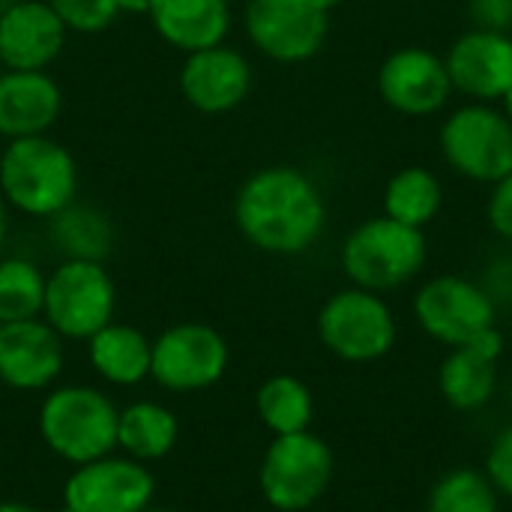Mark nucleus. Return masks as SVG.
<instances>
[{"label":"nucleus","mask_w":512,"mask_h":512,"mask_svg":"<svg viewBox=\"0 0 512 512\" xmlns=\"http://www.w3.org/2000/svg\"><path fill=\"white\" fill-rule=\"evenodd\" d=\"M240 234L261 252L300 255L318 243L327 225V201L315 180L291 165L255 171L237 192Z\"/></svg>","instance_id":"f257e3e1"},{"label":"nucleus","mask_w":512,"mask_h":512,"mask_svg":"<svg viewBox=\"0 0 512 512\" xmlns=\"http://www.w3.org/2000/svg\"><path fill=\"white\" fill-rule=\"evenodd\" d=\"M78 168L72 153L45 138H12L0 153V195L15 210L51 219L75 201Z\"/></svg>","instance_id":"f03ea898"},{"label":"nucleus","mask_w":512,"mask_h":512,"mask_svg":"<svg viewBox=\"0 0 512 512\" xmlns=\"http://www.w3.org/2000/svg\"><path fill=\"white\" fill-rule=\"evenodd\" d=\"M117 423V405L102 390L84 384L48 393L39 408V435L45 447L75 468L117 450Z\"/></svg>","instance_id":"7ed1b4c3"},{"label":"nucleus","mask_w":512,"mask_h":512,"mask_svg":"<svg viewBox=\"0 0 512 512\" xmlns=\"http://www.w3.org/2000/svg\"><path fill=\"white\" fill-rule=\"evenodd\" d=\"M426 264L423 228L402 225L390 216H375L357 225L342 246L345 276L366 291L384 294L411 282Z\"/></svg>","instance_id":"20e7f679"},{"label":"nucleus","mask_w":512,"mask_h":512,"mask_svg":"<svg viewBox=\"0 0 512 512\" xmlns=\"http://www.w3.org/2000/svg\"><path fill=\"white\" fill-rule=\"evenodd\" d=\"M117 291L102 261H63L45 282L42 321L60 339L87 342L114 321Z\"/></svg>","instance_id":"39448f33"},{"label":"nucleus","mask_w":512,"mask_h":512,"mask_svg":"<svg viewBox=\"0 0 512 512\" xmlns=\"http://www.w3.org/2000/svg\"><path fill=\"white\" fill-rule=\"evenodd\" d=\"M441 153L459 177L495 186L512 171V123L489 102H468L444 120Z\"/></svg>","instance_id":"423d86ee"},{"label":"nucleus","mask_w":512,"mask_h":512,"mask_svg":"<svg viewBox=\"0 0 512 512\" xmlns=\"http://www.w3.org/2000/svg\"><path fill=\"white\" fill-rule=\"evenodd\" d=\"M333 480V453L312 435H279L264 453L261 462V495L276 512L309 510Z\"/></svg>","instance_id":"0eeeda50"},{"label":"nucleus","mask_w":512,"mask_h":512,"mask_svg":"<svg viewBox=\"0 0 512 512\" xmlns=\"http://www.w3.org/2000/svg\"><path fill=\"white\" fill-rule=\"evenodd\" d=\"M318 336L339 360L372 363L390 354L396 342V318L375 291L354 285L333 294L321 306Z\"/></svg>","instance_id":"6e6552de"},{"label":"nucleus","mask_w":512,"mask_h":512,"mask_svg":"<svg viewBox=\"0 0 512 512\" xmlns=\"http://www.w3.org/2000/svg\"><path fill=\"white\" fill-rule=\"evenodd\" d=\"M228 342L207 324H174L153 342L150 378L171 393H198L222 381Z\"/></svg>","instance_id":"1a4fd4ad"},{"label":"nucleus","mask_w":512,"mask_h":512,"mask_svg":"<svg viewBox=\"0 0 512 512\" xmlns=\"http://www.w3.org/2000/svg\"><path fill=\"white\" fill-rule=\"evenodd\" d=\"M246 33L261 54L279 63H303L324 48L330 12L315 0H249Z\"/></svg>","instance_id":"9d476101"},{"label":"nucleus","mask_w":512,"mask_h":512,"mask_svg":"<svg viewBox=\"0 0 512 512\" xmlns=\"http://www.w3.org/2000/svg\"><path fill=\"white\" fill-rule=\"evenodd\" d=\"M414 315L432 339L459 348L495 327V300L462 276H438L417 291Z\"/></svg>","instance_id":"9b49d317"},{"label":"nucleus","mask_w":512,"mask_h":512,"mask_svg":"<svg viewBox=\"0 0 512 512\" xmlns=\"http://www.w3.org/2000/svg\"><path fill=\"white\" fill-rule=\"evenodd\" d=\"M156 480L129 456H105L78 465L63 486L69 512H144L153 504Z\"/></svg>","instance_id":"f8f14e48"},{"label":"nucleus","mask_w":512,"mask_h":512,"mask_svg":"<svg viewBox=\"0 0 512 512\" xmlns=\"http://www.w3.org/2000/svg\"><path fill=\"white\" fill-rule=\"evenodd\" d=\"M381 99L405 117H429L441 111L453 93L444 57L429 48L408 45L393 51L378 69Z\"/></svg>","instance_id":"ddd939ff"},{"label":"nucleus","mask_w":512,"mask_h":512,"mask_svg":"<svg viewBox=\"0 0 512 512\" xmlns=\"http://www.w3.org/2000/svg\"><path fill=\"white\" fill-rule=\"evenodd\" d=\"M444 66L453 90L465 93L471 102L492 105L512 87V36L471 27L450 45Z\"/></svg>","instance_id":"4468645a"},{"label":"nucleus","mask_w":512,"mask_h":512,"mask_svg":"<svg viewBox=\"0 0 512 512\" xmlns=\"http://www.w3.org/2000/svg\"><path fill=\"white\" fill-rule=\"evenodd\" d=\"M63 372V339L42 321L0 324V384L21 393L45 390Z\"/></svg>","instance_id":"2eb2a0df"},{"label":"nucleus","mask_w":512,"mask_h":512,"mask_svg":"<svg viewBox=\"0 0 512 512\" xmlns=\"http://www.w3.org/2000/svg\"><path fill=\"white\" fill-rule=\"evenodd\" d=\"M66 30L48 0H18L0 15V66L42 72L63 51Z\"/></svg>","instance_id":"dca6fc26"},{"label":"nucleus","mask_w":512,"mask_h":512,"mask_svg":"<svg viewBox=\"0 0 512 512\" xmlns=\"http://www.w3.org/2000/svg\"><path fill=\"white\" fill-rule=\"evenodd\" d=\"M252 87V66L237 51L222 45L186 54L180 72V90L186 102L204 114H225L237 108Z\"/></svg>","instance_id":"f3484780"},{"label":"nucleus","mask_w":512,"mask_h":512,"mask_svg":"<svg viewBox=\"0 0 512 512\" xmlns=\"http://www.w3.org/2000/svg\"><path fill=\"white\" fill-rule=\"evenodd\" d=\"M504 354V339L492 327L468 345H459L447 354L438 369L441 396L459 411L483 408L498 384V360Z\"/></svg>","instance_id":"a211bd4d"},{"label":"nucleus","mask_w":512,"mask_h":512,"mask_svg":"<svg viewBox=\"0 0 512 512\" xmlns=\"http://www.w3.org/2000/svg\"><path fill=\"white\" fill-rule=\"evenodd\" d=\"M63 108L57 81L42 72H0V135L30 138L45 135Z\"/></svg>","instance_id":"6ab92c4d"},{"label":"nucleus","mask_w":512,"mask_h":512,"mask_svg":"<svg viewBox=\"0 0 512 512\" xmlns=\"http://www.w3.org/2000/svg\"><path fill=\"white\" fill-rule=\"evenodd\" d=\"M147 15L156 33L186 54L222 45L231 27L228 0H150Z\"/></svg>","instance_id":"aec40b11"},{"label":"nucleus","mask_w":512,"mask_h":512,"mask_svg":"<svg viewBox=\"0 0 512 512\" xmlns=\"http://www.w3.org/2000/svg\"><path fill=\"white\" fill-rule=\"evenodd\" d=\"M90 366L99 378L117 387H135L150 378L153 342L132 324H105L96 336L87 339Z\"/></svg>","instance_id":"412c9836"},{"label":"nucleus","mask_w":512,"mask_h":512,"mask_svg":"<svg viewBox=\"0 0 512 512\" xmlns=\"http://www.w3.org/2000/svg\"><path fill=\"white\" fill-rule=\"evenodd\" d=\"M180 426L174 411L159 402H135L120 411L117 447L135 462H159L177 444Z\"/></svg>","instance_id":"4be33fe9"},{"label":"nucleus","mask_w":512,"mask_h":512,"mask_svg":"<svg viewBox=\"0 0 512 512\" xmlns=\"http://www.w3.org/2000/svg\"><path fill=\"white\" fill-rule=\"evenodd\" d=\"M441 204H444L441 180L420 165L402 168L399 174L390 177L384 189V216L411 228L429 225L438 216Z\"/></svg>","instance_id":"5701e85b"},{"label":"nucleus","mask_w":512,"mask_h":512,"mask_svg":"<svg viewBox=\"0 0 512 512\" xmlns=\"http://www.w3.org/2000/svg\"><path fill=\"white\" fill-rule=\"evenodd\" d=\"M255 408L261 423L279 438V435H297L309 432L315 402L309 387L294 375H273L261 384L255 396Z\"/></svg>","instance_id":"b1692460"},{"label":"nucleus","mask_w":512,"mask_h":512,"mask_svg":"<svg viewBox=\"0 0 512 512\" xmlns=\"http://www.w3.org/2000/svg\"><path fill=\"white\" fill-rule=\"evenodd\" d=\"M51 237L66 261H102L111 249V225L102 213L75 201L51 216Z\"/></svg>","instance_id":"393cba45"},{"label":"nucleus","mask_w":512,"mask_h":512,"mask_svg":"<svg viewBox=\"0 0 512 512\" xmlns=\"http://www.w3.org/2000/svg\"><path fill=\"white\" fill-rule=\"evenodd\" d=\"M48 276L27 258L0 261V324L42 315Z\"/></svg>","instance_id":"a878e982"},{"label":"nucleus","mask_w":512,"mask_h":512,"mask_svg":"<svg viewBox=\"0 0 512 512\" xmlns=\"http://www.w3.org/2000/svg\"><path fill=\"white\" fill-rule=\"evenodd\" d=\"M429 512H498V492L486 474L459 468L435 483Z\"/></svg>","instance_id":"bb28decb"},{"label":"nucleus","mask_w":512,"mask_h":512,"mask_svg":"<svg viewBox=\"0 0 512 512\" xmlns=\"http://www.w3.org/2000/svg\"><path fill=\"white\" fill-rule=\"evenodd\" d=\"M69 30L99 33L117 18V0H48Z\"/></svg>","instance_id":"cd10ccee"},{"label":"nucleus","mask_w":512,"mask_h":512,"mask_svg":"<svg viewBox=\"0 0 512 512\" xmlns=\"http://www.w3.org/2000/svg\"><path fill=\"white\" fill-rule=\"evenodd\" d=\"M486 477L492 480L495 492L512 498V426L495 438L486 459Z\"/></svg>","instance_id":"c85d7f7f"},{"label":"nucleus","mask_w":512,"mask_h":512,"mask_svg":"<svg viewBox=\"0 0 512 512\" xmlns=\"http://www.w3.org/2000/svg\"><path fill=\"white\" fill-rule=\"evenodd\" d=\"M486 219L498 237L512 240V171L492 186V195L486 204Z\"/></svg>","instance_id":"c756f323"},{"label":"nucleus","mask_w":512,"mask_h":512,"mask_svg":"<svg viewBox=\"0 0 512 512\" xmlns=\"http://www.w3.org/2000/svg\"><path fill=\"white\" fill-rule=\"evenodd\" d=\"M471 15L477 27L507 33L512 27V0H471Z\"/></svg>","instance_id":"7c9ffc66"},{"label":"nucleus","mask_w":512,"mask_h":512,"mask_svg":"<svg viewBox=\"0 0 512 512\" xmlns=\"http://www.w3.org/2000/svg\"><path fill=\"white\" fill-rule=\"evenodd\" d=\"M117 12H129V15L150 12V0H117Z\"/></svg>","instance_id":"2f4dec72"},{"label":"nucleus","mask_w":512,"mask_h":512,"mask_svg":"<svg viewBox=\"0 0 512 512\" xmlns=\"http://www.w3.org/2000/svg\"><path fill=\"white\" fill-rule=\"evenodd\" d=\"M0 512H39V510H36V507H30V504L6 501V504H0Z\"/></svg>","instance_id":"473e14b6"},{"label":"nucleus","mask_w":512,"mask_h":512,"mask_svg":"<svg viewBox=\"0 0 512 512\" xmlns=\"http://www.w3.org/2000/svg\"><path fill=\"white\" fill-rule=\"evenodd\" d=\"M3 237H6V201L0 195V246H3Z\"/></svg>","instance_id":"72a5a7b5"},{"label":"nucleus","mask_w":512,"mask_h":512,"mask_svg":"<svg viewBox=\"0 0 512 512\" xmlns=\"http://www.w3.org/2000/svg\"><path fill=\"white\" fill-rule=\"evenodd\" d=\"M501 102H504V114H507V120L512 123V87L504 93V99H501Z\"/></svg>","instance_id":"f704fd0d"},{"label":"nucleus","mask_w":512,"mask_h":512,"mask_svg":"<svg viewBox=\"0 0 512 512\" xmlns=\"http://www.w3.org/2000/svg\"><path fill=\"white\" fill-rule=\"evenodd\" d=\"M315 3H318V6H321L324 12H333L336 6H342V0H315Z\"/></svg>","instance_id":"c9c22d12"},{"label":"nucleus","mask_w":512,"mask_h":512,"mask_svg":"<svg viewBox=\"0 0 512 512\" xmlns=\"http://www.w3.org/2000/svg\"><path fill=\"white\" fill-rule=\"evenodd\" d=\"M15 3H18V0H0V15H3V12H6L9 6H15Z\"/></svg>","instance_id":"e433bc0d"},{"label":"nucleus","mask_w":512,"mask_h":512,"mask_svg":"<svg viewBox=\"0 0 512 512\" xmlns=\"http://www.w3.org/2000/svg\"><path fill=\"white\" fill-rule=\"evenodd\" d=\"M144 512H174V510H150V507H147V510Z\"/></svg>","instance_id":"4c0bfd02"},{"label":"nucleus","mask_w":512,"mask_h":512,"mask_svg":"<svg viewBox=\"0 0 512 512\" xmlns=\"http://www.w3.org/2000/svg\"><path fill=\"white\" fill-rule=\"evenodd\" d=\"M60 512H69V510H66V507H63V510H60Z\"/></svg>","instance_id":"58836bf2"},{"label":"nucleus","mask_w":512,"mask_h":512,"mask_svg":"<svg viewBox=\"0 0 512 512\" xmlns=\"http://www.w3.org/2000/svg\"><path fill=\"white\" fill-rule=\"evenodd\" d=\"M0 153H3V150H0Z\"/></svg>","instance_id":"ea45409f"}]
</instances>
